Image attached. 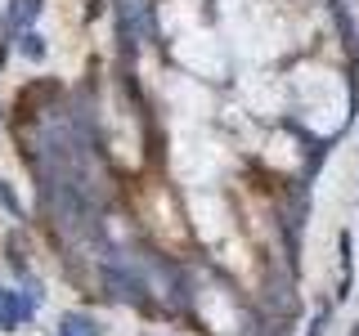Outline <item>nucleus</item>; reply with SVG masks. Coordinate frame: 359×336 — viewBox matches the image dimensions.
<instances>
[{"instance_id":"obj_1","label":"nucleus","mask_w":359,"mask_h":336,"mask_svg":"<svg viewBox=\"0 0 359 336\" xmlns=\"http://www.w3.org/2000/svg\"><path fill=\"white\" fill-rule=\"evenodd\" d=\"M292 85H297L301 104H306L310 126L314 130H337V121H341V112H346V90L328 67H297Z\"/></svg>"},{"instance_id":"obj_2","label":"nucleus","mask_w":359,"mask_h":336,"mask_svg":"<svg viewBox=\"0 0 359 336\" xmlns=\"http://www.w3.org/2000/svg\"><path fill=\"white\" fill-rule=\"evenodd\" d=\"M175 54L194 67V72H202V76H220L224 72V50H220L216 36H207V31H189V36H180Z\"/></svg>"},{"instance_id":"obj_3","label":"nucleus","mask_w":359,"mask_h":336,"mask_svg":"<svg viewBox=\"0 0 359 336\" xmlns=\"http://www.w3.org/2000/svg\"><path fill=\"white\" fill-rule=\"evenodd\" d=\"M121 31H130V41H144L153 31V14H149V0H121Z\"/></svg>"},{"instance_id":"obj_4","label":"nucleus","mask_w":359,"mask_h":336,"mask_svg":"<svg viewBox=\"0 0 359 336\" xmlns=\"http://www.w3.org/2000/svg\"><path fill=\"white\" fill-rule=\"evenodd\" d=\"M194 216H198V229L207 238H220L224 233V206L211 193H194Z\"/></svg>"},{"instance_id":"obj_5","label":"nucleus","mask_w":359,"mask_h":336,"mask_svg":"<svg viewBox=\"0 0 359 336\" xmlns=\"http://www.w3.org/2000/svg\"><path fill=\"white\" fill-rule=\"evenodd\" d=\"M32 305H36V300L22 296V291H0V323H5V328H18L22 318H32Z\"/></svg>"},{"instance_id":"obj_6","label":"nucleus","mask_w":359,"mask_h":336,"mask_svg":"<svg viewBox=\"0 0 359 336\" xmlns=\"http://www.w3.org/2000/svg\"><path fill=\"white\" fill-rule=\"evenodd\" d=\"M59 336H99V323L90 318V314H67Z\"/></svg>"},{"instance_id":"obj_7","label":"nucleus","mask_w":359,"mask_h":336,"mask_svg":"<svg viewBox=\"0 0 359 336\" xmlns=\"http://www.w3.org/2000/svg\"><path fill=\"white\" fill-rule=\"evenodd\" d=\"M36 14H41V0H14V9H9V22L18 27V22H32Z\"/></svg>"},{"instance_id":"obj_8","label":"nucleus","mask_w":359,"mask_h":336,"mask_svg":"<svg viewBox=\"0 0 359 336\" xmlns=\"http://www.w3.org/2000/svg\"><path fill=\"white\" fill-rule=\"evenodd\" d=\"M18 50H22V59H32V63H41V59H45V41L36 36V31H27V36L18 41Z\"/></svg>"}]
</instances>
